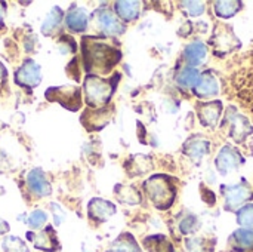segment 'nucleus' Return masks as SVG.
Masks as SVG:
<instances>
[{
  "label": "nucleus",
  "instance_id": "b1692460",
  "mask_svg": "<svg viewBox=\"0 0 253 252\" xmlns=\"http://www.w3.org/2000/svg\"><path fill=\"white\" fill-rule=\"evenodd\" d=\"M233 242L240 247L242 250H249L253 247V230L249 229H240L234 232L233 235Z\"/></svg>",
  "mask_w": 253,
  "mask_h": 252
},
{
  "label": "nucleus",
  "instance_id": "2eb2a0df",
  "mask_svg": "<svg viewBox=\"0 0 253 252\" xmlns=\"http://www.w3.org/2000/svg\"><path fill=\"white\" fill-rule=\"evenodd\" d=\"M116 212V206L107 201L102 199H93L89 203V214L92 218H96L99 221L107 220L108 217H111Z\"/></svg>",
  "mask_w": 253,
  "mask_h": 252
},
{
  "label": "nucleus",
  "instance_id": "ddd939ff",
  "mask_svg": "<svg viewBox=\"0 0 253 252\" xmlns=\"http://www.w3.org/2000/svg\"><path fill=\"white\" fill-rule=\"evenodd\" d=\"M27 184H28V189H30L34 195H37V196H40V198H44V196L50 195V184H49V181L46 180L43 171H40V169H33V171L28 174V177H27Z\"/></svg>",
  "mask_w": 253,
  "mask_h": 252
},
{
  "label": "nucleus",
  "instance_id": "f8f14e48",
  "mask_svg": "<svg viewBox=\"0 0 253 252\" xmlns=\"http://www.w3.org/2000/svg\"><path fill=\"white\" fill-rule=\"evenodd\" d=\"M194 94L200 98H211L218 94L219 85L216 77L212 73H205L199 77V82L194 86Z\"/></svg>",
  "mask_w": 253,
  "mask_h": 252
},
{
  "label": "nucleus",
  "instance_id": "c9c22d12",
  "mask_svg": "<svg viewBox=\"0 0 253 252\" xmlns=\"http://www.w3.org/2000/svg\"><path fill=\"white\" fill-rule=\"evenodd\" d=\"M108 252H125V251H122V250L119 248V250H114V251H108Z\"/></svg>",
  "mask_w": 253,
  "mask_h": 252
},
{
  "label": "nucleus",
  "instance_id": "39448f33",
  "mask_svg": "<svg viewBox=\"0 0 253 252\" xmlns=\"http://www.w3.org/2000/svg\"><path fill=\"white\" fill-rule=\"evenodd\" d=\"M224 126L228 129L230 137L237 143H243L245 138L253 132V126L251 125V122L242 113H239L236 107L228 108L225 119H224Z\"/></svg>",
  "mask_w": 253,
  "mask_h": 252
},
{
  "label": "nucleus",
  "instance_id": "393cba45",
  "mask_svg": "<svg viewBox=\"0 0 253 252\" xmlns=\"http://www.w3.org/2000/svg\"><path fill=\"white\" fill-rule=\"evenodd\" d=\"M3 250L4 252H28V248L25 247V244L19 238H15V236H9L4 239Z\"/></svg>",
  "mask_w": 253,
  "mask_h": 252
},
{
  "label": "nucleus",
  "instance_id": "72a5a7b5",
  "mask_svg": "<svg viewBox=\"0 0 253 252\" xmlns=\"http://www.w3.org/2000/svg\"><path fill=\"white\" fill-rule=\"evenodd\" d=\"M4 76H6V71H4L3 65L0 64V80H1V77H4Z\"/></svg>",
  "mask_w": 253,
  "mask_h": 252
},
{
  "label": "nucleus",
  "instance_id": "a878e982",
  "mask_svg": "<svg viewBox=\"0 0 253 252\" xmlns=\"http://www.w3.org/2000/svg\"><path fill=\"white\" fill-rule=\"evenodd\" d=\"M237 221L240 226L253 227V205H246L237 212Z\"/></svg>",
  "mask_w": 253,
  "mask_h": 252
},
{
  "label": "nucleus",
  "instance_id": "423d86ee",
  "mask_svg": "<svg viewBox=\"0 0 253 252\" xmlns=\"http://www.w3.org/2000/svg\"><path fill=\"white\" fill-rule=\"evenodd\" d=\"M211 46L213 48L218 56H224L239 48V39L233 33V28L225 24H219L215 27V33L211 39Z\"/></svg>",
  "mask_w": 253,
  "mask_h": 252
},
{
  "label": "nucleus",
  "instance_id": "473e14b6",
  "mask_svg": "<svg viewBox=\"0 0 253 252\" xmlns=\"http://www.w3.org/2000/svg\"><path fill=\"white\" fill-rule=\"evenodd\" d=\"M7 230H9V226H7V224L0 218V235H1V233H6Z\"/></svg>",
  "mask_w": 253,
  "mask_h": 252
},
{
  "label": "nucleus",
  "instance_id": "6e6552de",
  "mask_svg": "<svg viewBox=\"0 0 253 252\" xmlns=\"http://www.w3.org/2000/svg\"><path fill=\"white\" fill-rule=\"evenodd\" d=\"M224 198H225V208L228 211H231L236 206L251 201L253 198V192L246 183H242L237 186L225 187L224 189Z\"/></svg>",
  "mask_w": 253,
  "mask_h": 252
},
{
  "label": "nucleus",
  "instance_id": "1a4fd4ad",
  "mask_svg": "<svg viewBox=\"0 0 253 252\" xmlns=\"http://www.w3.org/2000/svg\"><path fill=\"white\" fill-rule=\"evenodd\" d=\"M46 98L50 101H58L62 105L70 108L71 102V110H76L73 102H76L77 107H80V91L77 88H71V86H61V88H52L46 92Z\"/></svg>",
  "mask_w": 253,
  "mask_h": 252
},
{
  "label": "nucleus",
  "instance_id": "dca6fc26",
  "mask_svg": "<svg viewBox=\"0 0 253 252\" xmlns=\"http://www.w3.org/2000/svg\"><path fill=\"white\" fill-rule=\"evenodd\" d=\"M206 55H208V48L202 42L190 43L184 50V58L191 65H199L206 58Z\"/></svg>",
  "mask_w": 253,
  "mask_h": 252
},
{
  "label": "nucleus",
  "instance_id": "0eeeda50",
  "mask_svg": "<svg viewBox=\"0 0 253 252\" xmlns=\"http://www.w3.org/2000/svg\"><path fill=\"white\" fill-rule=\"evenodd\" d=\"M242 163H245V159L231 146H225L216 156V169L221 175H228L231 171H236Z\"/></svg>",
  "mask_w": 253,
  "mask_h": 252
},
{
  "label": "nucleus",
  "instance_id": "7c9ffc66",
  "mask_svg": "<svg viewBox=\"0 0 253 252\" xmlns=\"http://www.w3.org/2000/svg\"><path fill=\"white\" fill-rule=\"evenodd\" d=\"M187 250L188 252H205V244L200 238H193L187 241Z\"/></svg>",
  "mask_w": 253,
  "mask_h": 252
},
{
  "label": "nucleus",
  "instance_id": "7ed1b4c3",
  "mask_svg": "<svg viewBox=\"0 0 253 252\" xmlns=\"http://www.w3.org/2000/svg\"><path fill=\"white\" fill-rule=\"evenodd\" d=\"M145 190L151 202L159 209H168L175 201V187L172 180L165 175H154L145 183Z\"/></svg>",
  "mask_w": 253,
  "mask_h": 252
},
{
  "label": "nucleus",
  "instance_id": "bb28decb",
  "mask_svg": "<svg viewBox=\"0 0 253 252\" xmlns=\"http://www.w3.org/2000/svg\"><path fill=\"white\" fill-rule=\"evenodd\" d=\"M119 196H120V199L123 202L130 203V205H135V203H139L141 202L139 193L133 187H122L119 190Z\"/></svg>",
  "mask_w": 253,
  "mask_h": 252
},
{
  "label": "nucleus",
  "instance_id": "4be33fe9",
  "mask_svg": "<svg viewBox=\"0 0 253 252\" xmlns=\"http://www.w3.org/2000/svg\"><path fill=\"white\" fill-rule=\"evenodd\" d=\"M199 70L196 67H185L184 70L179 71L176 80L179 83V86L182 88H191V86H196V83L199 82Z\"/></svg>",
  "mask_w": 253,
  "mask_h": 252
},
{
  "label": "nucleus",
  "instance_id": "a211bd4d",
  "mask_svg": "<svg viewBox=\"0 0 253 252\" xmlns=\"http://www.w3.org/2000/svg\"><path fill=\"white\" fill-rule=\"evenodd\" d=\"M139 6H141L139 1H117L116 12L125 21H133L139 16V10H141Z\"/></svg>",
  "mask_w": 253,
  "mask_h": 252
},
{
  "label": "nucleus",
  "instance_id": "f3484780",
  "mask_svg": "<svg viewBox=\"0 0 253 252\" xmlns=\"http://www.w3.org/2000/svg\"><path fill=\"white\" fill-rule=\"evenodd\" d=\"M65 24L71 31H76V33L83 31L87 25V15L83 9H79V7L71 9L65 18Z\"/></svg>",
  "mask_w": 253,
  "mask_h": 252
},
{
  "label": "nucleus",
  "instance_id": "2f4dec72",
  "mask_svg": "<svg viewBox=\"0 0 253 252\" xmlns=\"http://www.w3.org/2000/svg\"><path fill=\"white\" fill-rule=\"evenodd\" d=\"M50 208H53L52 211H53V215H55V223L56 224H61L64 221V212L61 211V208L56 203H52Z\"/></svg>",
  "mask_w": 253,
  "mask_h": 252
},
{
  "label": "nucleus",
  "instance_id": "aec40b11",
  "mask_svg": "<svg viewBox=\"0 0 253 252\" xmlns=\"http://www.w3.org/2000/svg\"><path fill=\"white\" fill-rule=\"evenodd\" d=\"M28 238L34 242V245L40 250H44V251H52L53 248L50 245H56V239L52 233V229L47 227L44 232L39 233L37 236H33V235H28Z\"/></svg>",
  "mask_w": 253,
  "mask_h": 252
},
{
  "label": "nucleus",
  "instance_id": "f704fd0d",
  "mask_svg": "<svg viewBox=\"0 0 253 252\" xmlns=\"http://www.w3.org/2000/svg\"><path fill=\"white\" fill-rule=\"evenodd\" d=\"M3 27V9L0 7V28Z\"/></svg>",
  "mask_w": 253,
  "mask_h": 252
},
{
  "label": "nucleus",
  "instance_id": "9b49d317",
  "mask_svg": "<svg viewBox=\"0 0 253 252\" xmlns=\"http://www.w3.org/2000/svg\"><path fill=\"white\" fill-rule=\"evenodd\" d=\"M16 82L21 85H27V86H36L40 83L42 79V73H40V67L39 64H36L34 61L28 59L24 62L22 67H19V70L16 71Z\"/></svg>",
  "mask_w": 253,
  "mask_h": 252
},
{
  "label": "nucleus",
  "instance_id": "412c9836",
  "mask_svg": "<svg viewBox=\"0 0 253 252\" xmlns=\"http://www.w3.org/2000/svg\"><path fill=\"white\" fill-rule=\"evenodd\" d=\"M242 6H243L242 1H236V0H233V1H216L215 3V13L219 18L227 19V18L234 16L242 9Z\"/></svg>",
  "mask_w": 253,
  "mask_h": 252
},
{
  "label": "nucleus",
  "instance_id": "c756f323",
  "mask_svg": "<svg viewBox=\"0 0 253 252\" xmlns=\"http://www.w3.org/2000/svg\"><path fill=\"white\" fill-rule=\"evenodd\" d=\"M196 226H197V218H196L194 215H187V217L181 221L179 229H181V232H182L184 235H190V233L194 232Z\"/></svg>",
  "mask_w": 253,
  "mask_h": 252
},
{
  "label": "nucleus",
  "instance_id": "f257e3e1",
  "mask_svg": "<svg viewBox=\"0 0 253 252\" xmlns=\"http://www.w3.org/2000/svg\"><path fill=\"white\" fill-rule=\"evenodd\" d=\"M228 85L231 89L230 95L253 114V55L231 73Z\"/></svg>",
  "mask_w": 253,
  "mask_h": 252
},
{
  "label": "nucleus",
  "instance_id": "9d476101",
  "mask_svg": "<svg viewBox=\"0 0 253 252\" xmlns=\"http://www.w3.org/2000/svg\"><path fill=\"white\" fill-rule=\"evenodd\" d=\"M222 111L221 101H211V102H202L197 105V114L203 126H216L219 116Z\"/></svg>",
  "mask_w": 253,
  "mask_h": 252
},
{
  "label": "nucleus",
  "instance_id": "c85d7f7f",
  "mask_svg": "<svg viewBox=\"0 0 253 252\" xmlns=\"http://www.w3.org/2000/svg\"><path fill=\"white\" fill-rule=\"evenodd\" d=\"M182 6L191 16H200L205 12V3L203 1H184Z\"/></svg>",
  "mask_w": 253,
  "mask_h": 252
},
{
  "label": "nucleus",
  "instance_id": "6ab92c4d",
  "mask_svg": "<svg viewBox=\"0 0 253 252\" xmlns=\"http://www.w3.org/2000/svg\"><path fill=\"white\" fill-rule=\"evenodd\" d=\"M184 151L193 159H200L209 151V141L202 138H193L184 146Z\"/></svg>",
  "mask_w": 253,
  "mask_h": 252
},
{
  "label": "nucleus",
  "instance_id": "5701e85b",
  "mask_svg": "<svg viewBox=\"0 0 253 252\" xmlns=\"http://www.w3.org/2000/svg\"><path fill=\"white\" fill-rule=\"evenodd\" d=\"M61 19H62V10H61L59 7H53V9L49 12L46 21H44L43 25H42L43 34H52V33L59 27Z\"/></svg>",
  "mask_w": 253,
  "mask_h": 252
},
{
  "label": "nucleus",
  "instance_id": "f03ea898",
  "mask_svg": "<svg viewBox=\"0 0 253 252\" xmlns=\"http://www.w3.org/2000/svg\"><path fill=\"white\" fill-rule=\"evenodd\" d=\"M84 50V62L86 68H96L102 73H107L114 64L120 59V50H117L113 46L104 45L101 42H84L83 45Z\"/></svg>",
  "mask_w": 253,
  "mask_h": 252
},
{
  "label": "nucleus",
  "instance_id": "cd10ccee",
  "mask_svg": "<svg viewBox=\"0 0 253 252\" xmlns=\"http://www.w3.org/2000/svg\"><path fill=\"white\" fill-rule=\"evenodd\" d=\"M46 220H47L46 214H44L43 211L37 209V211H34V212L30 215V218H28V224H30V227H31V229H40V227L46 223Z\"/></svg>",
  "mask_w": 253,
  "mask_h": 252
},
{
  "label": "nucleus",
  "instance_id": "20e7f679",
  "mask_svg": "<svg viewBox=\"0 0 253 252\" xmlns=\"http://www.w3.org/2000/svg\"><path fill=\"white\" fill-rule=\"evenodd\" d=\"M113 94V85L99 77L89 76L84 80V95L86 102L93 107H101L108 102Z\"/></svg>",
  "mask_w": 253,
  "mask_h": 252
},
{
  "label": "nucleus",
  "instance_id": "4468645a",
  "mask_svg": "<svg viewBox=\"0 0 253 252\" xmlns=\"http://www.w3.org/2000/svg\"><path fill=\"white\" fill-rule=\"evenodd\" d=\"M98 24L108 34H122L125 31V25L110 10H101L98 13Z\"/></svg>",
  "mask_w": 253,
  "mask_h": 252
}]
</instances>
